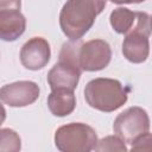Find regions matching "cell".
<instances>
[{
    "mask_svg": "<svg viewBox=\"0 0 152 152\" xmlns=\"http://www.w3.org/2000/svg\"><path fill=\"white\" fill-rule=\"evenodd\" d=\"M125 141L118 137V135H108L101 140L97 141V145L95 147L96 151H120L126 152L127 147L124 144Z\"/></svg>",
    "mask_w": 152,
    "mask_h": 152,
    "instance_id": "5bb4252c",
    "label": "cell"
},
{
    "mask_svg": "<svg viewBox=\"0 0 152 152\" xmlns=\"http://www.w3.org/2000/svg\"><path fill=\"white\" fill-rule=\"evenodd\" d=\"M132 152H152V133H144L140 135L131 147Z\"/></svg>",
    "mask_w": 152,
    "mask_h": 152,
    "instance_id": "9a60e30c",
    "label": "cell"
},
{
    "mask_svg": "<svg viewBox=\"0 0 152 152\" xmlns=\"http://www.w3.org/2000/svg\"><path fill=\"white\" fill-rule=\"evenodd\" d=\"M55 144L63 152H89L97 145V135L93 127L82 122L61 126L55 133Z\"/></svg>",
    "mask_w": 152,
    "mask_h": 152,
    "instance_id": "3957f363",
    "label": "cell"
},
{
    "mask_svg": "<svg viewBox=\"0 0 152 152\" xmlns=\"http://www.w3.org/2000/svg\"><path fill=\"white\" fill-rule=\"evenodd\" d=\"M114 4H139L145 0H110Z\"/></svg>",
    "mask_w": 152,
    "mask_h": 152,
    "instance_id": "2e32d148",
    "label": "cell"
},
{
    "mask_svg": "<svg viewBox=\"0 0 152 152\" xmlns=\"http://www.w3.org/2000/svg\"><path fill=\"white\" fill-rule=\"evenodd\" d=\"M82 69L68 62L58 61L48 72V83L51 90L71 89L74 90L80 81Z\"/></svg>",
    "mask_w": 152,
    "mask_h": 152,
    "instance_id": "ba28073f",
    "label": "cell"
},
{
    "mask_svg": "<svg viewBox=\"0 0 152 152\" xmlns=\"http://www.w3.org/2000/svg\"><path fill=\"white\" fill-rule=\"evenodd\" d=\"M122 53L132 63H142L150 53L148 36L139 31H129L122 43Z\"/></svg>",
    "mask_w": 152,
    "mask_h": 152,
    "instance_id": "30bf717a",
    "label": "cell"
},
{
    "mask_svg": "<svg viewBox=\"0 0 152 152\" xmlns=\"http://www.w3.org/2000/svg\"><path fill=\"white\" fill-rule=\"evenodd\" d=\"M109 20L115 32L126 34L135 25L137 12H133L126 7H118L110 13Z\"/></svg>",
    "mask_w": 152,
    "mask_h": 152,
    "instance_id": "7c38bea8",
    "label": "cell"
},
{
    "mask_svg": "<svg viewBox=\"0 0 152 152\" xmlns=\"http://www.w3.org/2000/svg\"><path fill=\"white\" fill-rule=\"evenodd\" d=\"M20 150V137L10 128L0 131V151L1 152H17Z\"/></svg>",
    "mask_w": 152,
    "mask_h": 152,
    "instance_id": "4fadbf2b",
    "label": "cell"
},
{
    "mask_svg": "<svg viewBox=\"0 0 152 152\" xmlns=\"http://www.w3.org/2000/svg\"><path fill=\"white\" fill-rule=\"evenodd\" d=\"M51 50L46 39L33 37L28 39L20 50V62L28 70L43 69L50 61Z\"/></svg>",
    "mask_w": 152,
    "mask_h": 152,
    "instance_id": "52a82bcc",
    "label": "cell"
},
{
    "mask_svg": "<svg viewBox=\"0 0 152 152\" xmlns=\"http://www.w3.org/2000/svg\"><path fill=\"white\" fill-rule=\"evenodd\" d=\"M26 27V19L17 8H0V37L13 42L19 38Z\"/></svg>",
    "mask_w": 152,
    "mask_h": 152,
    "instance_id": "9c48e42d",
    "label": "cell"
},
{
    "mask_svg": "<svg viewBox=\"0 0 152 152\" xmlns=\"http://www.w3.org/2000/svg\"><path fill=\"white\" fill-rule=\"evenodd\" d=\"M127 91L120 81L99 77L89 81L84 88L87 103L101 112H114L127 101Z\"/></svg>",
    "mask_w": 152,
    "mask_h": 152,
    "instance_id": "7a4b0ae2",
    "label": "cell"
},
{
    "mask_svg": "<svg viewBox=\"0 0 152 152\" xmlns=\"http://www.w3.org/2000/svg\"><path fill=\"white\" fill-rule=\"evenodd\" d=\"M106 6V0H66L59 13V25L69 39H81Z\"/></svg>",
    "mask_w": 152,
    "mask_h": 152,
    "instance_id": "6da1fadb",
    "label": "cell"
},
{
    "mask_svg": "<svg viewBox=\"0 0 152 152\" xmlns=\"http://www.w3.org/2000/svg\"><path fill=\"white\" fill-rule=\"evenodd\" d=\"M150 118L141 107H129L120 113L113 124L114 133L125 142L133 144L140 135L148 132Z\"/></svg>",
    "mask_w": 152,
    "mask_h": 152,
    "instance_id": "277c9868",
    "label": "cell"
},
{
    "mask_svg": "<svg viewBox=\"0 0 152 152\" xmlns=\"http://www.w3.org/2000/svg\"><path fill=\"white\" fill-rule=\"evenodd\" d=\"M112 59L109 44L103 39H91L82 44L80 50V65L84 71L104 69Z\"/></svg>",
    "mask_w": 152,
    "mask_h": 152,
    "instance_id": "5b68a950",
    "label": "cell"
},
{
    "mask_svg": "<svg viewBox=\"0 0 152 152\" xmlns=\"http://www.w3.org/2000/svg\"><path fill=\"white\" fill-rule=\"evenodd\" d=\"M39 96V87L32 81H18L6 84L0 90L1 101L10 107L32 104Z\"/></svg>",
    "mask_w": 152,
    "mask_h": 152,
    "instance_id": "8992f818",
    "label": "cell"
},
{
    "mask_svg": "<svg viewBox=\"0 0 152 152\" xmlns=\"http://www.w3.org/2000/svg\"><path fill=\"white\" fill-rule=\"evenodd\" d=\"M151 21H152V17H151Z\"/></svg>",
    "mask_w": 152,
    "mask_h": 152,
    "instance_id": "e0dca14e",
    "label": "cell"
},
{
    "mask_svg": "<svg viewBox=\"0 0 152 152\" xmlns=\"http://www.w3.org/2000/svg\"><path fill=\"white\" fill-rule=\"evenodd\" d=\"M48 107L55 116H66L76 107V97L71 89H55L48 97Z\"/></svg>",
    "mask_w": 152,
    "mask_h": 152,
    "instance_id": "8fae6325",
    "label": "cell"
}]
</instances>
